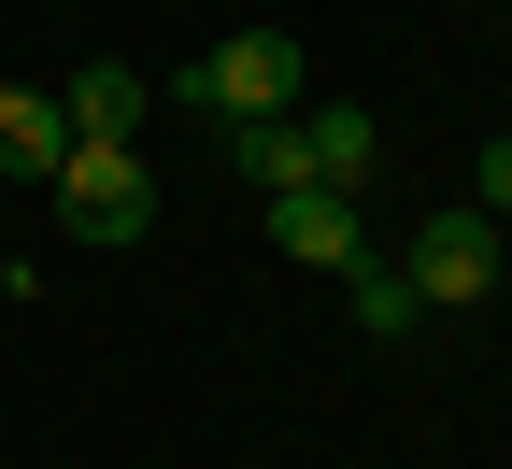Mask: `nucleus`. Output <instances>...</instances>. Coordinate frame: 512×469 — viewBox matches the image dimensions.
I'll list each match as a JSON object with an SVG mask.
<instances>
[{
    "label": "nucleus",
    "instance_id": "1",
    "mask_svg": "<svg viewBox=\"0 0 512 469\" xmlns=\"http://www.w3.org/2000/svg\"><path fill=\"white\" fill-rule=\"evenodd\" d=\"M299 43L285 29H228V43H200V57H185V100H200V114H228V128H271V114H299Z\"/></svg>",
    "mask_w": 512,
    "mask_h": 469
},
{
    "label": "nucleus",
    "instance_id": "2",
    "mask_svg": "<svg viewBox=\"0 0 512 469\" xmlns=\"http://www.w3.org/2000/svg\"><path fill=\"white\" fill-rule=\"evenodd\" d=\"M498 256H512V228L456 199V214H427V228L399 242V285H413L427 313H484V299H498Z\"/></svg>",
    "mask_w": 512,
    "mask_h": 469
},
{
    "label": "nucleus",
    "instance_id": "3",
    "mask_svg": "<svg viewBox=\"0 0 512 469\" xmlns=\"http://www.w3.org/2000/svg\"><path fill=\"white\" fill-rule=\"evenodd\" d=\"M57 214H72V242H143L157 228L143 143H72V157H57Z\"/></svg>",
    "mask_w": 512,
    "mask_h": 469
},
{
    "label": "nucleus",
    "instance_id": "4",
    "mask_svg": "<svg viewBox=\"0 0 512 469\" xmlns=\"http://www.w3.org/2000/svg\"><path fill=\"white\" fill-rule=\"evenodd\" d=\"M271 242L299 256V271H328V285L370 256V228H356V199H342V185H285V199H271Z\"/></svg>",
    "mask_w": 512,
    "mask_h": 469
},
{
    "label": "nucleus",
    "instance_id": "5",
    "mask_svg": "<svg viewBox=\"0 0 512 469\" xmlns=\"http://www.w3.org/2000/svg\"><path fill=\"white\" fill-rule=\"evenodd\" d=\"M143 72H128V57H86L72 86H57V128H72V143H128V128H143Z\"/></svg>",
    "mask_w": 512,
    "mask_h": 469
},
{
    "label": "nucleus",
    "instance_id": "6",
    "mask_svg": "<svg viewBox=\"0 0 512 469\" xmlns=\"http://www.w3.org/2000/svg\"><path fill=\"white\" fill-rule=\"evenodd\" d=\"M57 157H72L57 86H0V171H15V185H57Z\"/></svg>",
    "mask_w": 512,
    "mask_h": 469
},
{
    "label": "nucleus",
    "instance_id": "7",
    "mask_svg": "<svg viewBox=\"0 0 512 469\" xmlns=\"http://www.w3.org/2000/svg\"><path fill=\"white\" fill-rule=\"evenodd\" d=\"M299 157H313V185H342V199H356V185L384 171V128H370L356 100H328V114H299Z\"/></svg>",
    "mask_w": 512,
    "mask_h": 469
},
{
    "label": "nucleus",
    "instance_id": "8",
    "mask_svg": "<svg viewBox=\"0 0 512 469\" xmlns=\"http://www.w3.org/2000/svg\"><path fill=\"white\" fill-rule=\"evenodd\" d=\"M342 313L370 327V342H413V327H427V299L399 285V256H356V271H342Z\"/></svg>",
    "mask_w": 512,
    "mask_h": 469
},
{
    "label": "nucleus",
    "instance_id": "9",
    "mask_svg": "<svg viewBox=\"0 0 512 469\" xmlns=\"http://www.w3.org/2000/svg\"><path fill=\"white\" fill-rule=\"evenodd\" d=\"M228 157H242V185H256V199L313 185V157H299V114H271V128H228Z\"/></svg>",
    "mask_w": 512,
    "mask_h": 469
},
{
    "label": "nucleus",
    "instance_id": "10",
    "mask_svg": "<svg viewBox=\"0 0 512 469\" xmlns=\"http://www.w3.org/2000/svg\"><path fill=\"white\" fill-rule=\"evenodd\" d=\"M470 214H498V228H512V128H498L484 157H470Z\"/></svg>",
    "mask_w": 512,
    "mask_h": 469
}]
</instances>
